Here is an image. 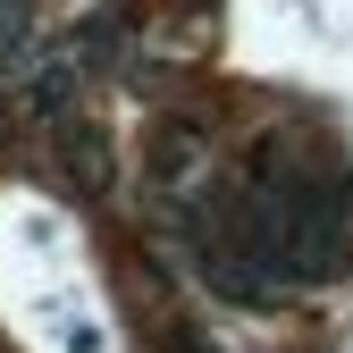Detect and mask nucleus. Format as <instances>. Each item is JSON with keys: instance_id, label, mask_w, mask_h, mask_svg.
Returning a JSON list of instances; mask_svg holds the SVG:
<instances>
[{"instance_id": "nucleus-1", "label": "nucleus", "mask_w": 353, "mask_h": 353, "mask_svg": "<svg viewBox=\"0 0 353 353\" xmlns=\"http://www.w3.org/2000/svg\"><path fill=\"white\" fill-rule=\"evenodd\" d=\"M0 34H9V0H0Z\"/></svg>"}]
</instances>
